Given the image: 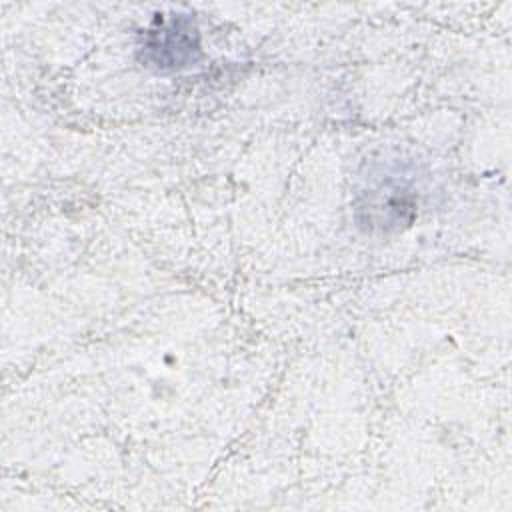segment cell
<instances>
[{"label":"cell","mask_w":512,"mask_h":512,"mask_svg":"<svg viewBox=\"0 0 512 512\" xmlns=\"http://www.w3.org/2000/svg\"><path fill=\"white\" fill-rule=\"evenodd\" d=\"M138 58L156 72H178L198 64L202 44L196 20L190 14L156 16L140 34Z\"/></svg>","instance_id":"2"},{"label":"cell","mask_w":512,"mask_h":512,"mask_svg":"<svg viewBox=\"0 0 512 512\" xmlns=\"http://www.w3.org/2000/svg\"><path fill=\"white\" fill-rule=\"evenodd\" d=\"M420 176L414 164L380 158L366 164L356 188L354 216L366 232H396L418 214Z\"/></svg>","instance_id":"1"}]
</instances>
